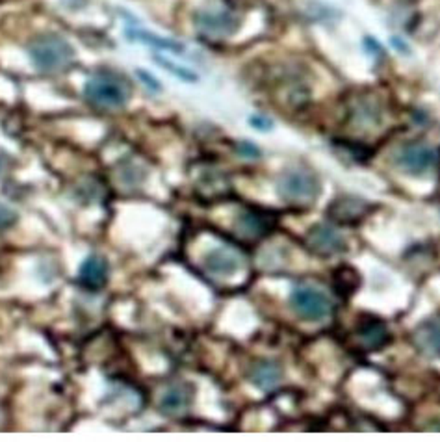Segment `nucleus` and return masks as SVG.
<instances>
[{
	"label": "nucleus",
	"instance_id": "18",
	"mask_svg": "<svg viewBox=\"0 0 440 442\" xmlns=\"http://www.w3.org/2000/svg\"><path fill=\"white\" fill-rule=\"evenodd\" d=\"M156 60H158L160 66L165 67L167 71H171L173 75H176L179 78H182V80H188V82H193V80H195V75L188 71V69H182V67H179V66H173V63H169V61L164 60V58H160V56L156 58Z\"/></svg>",
	"mask_w": 440,
	"mask_h": 442
},
{
	"label": "nucleus",
	"instance_id": "6",
	"mask_svg": "<svg viewBox=\"0 0 440 442\" xmlns=\"http://www.w3.org/2000/svg\"><path fill=\"white\" fill-rule=\"evenodd\" d=\"M294 310L307 321H319L331 312V301L318 288L308 284H297L290 298Z\"/></svg>",
	"mask_w": 440,
	"mask_h": 442
},
{
	"label": "nucleus",
	"instance_id": "22",
	"mask_svg": "<svg viewBox=\"0 0 440 442\" xmlns=\"http://www.w3.org/2000/svg\"><path fill=\"white\" fill-rule=\"evenodd\" d=\"M138 73H139V77H142V80H144V82L147 84V86H151L153 89H160V84L156 82L154 78H151V75H147L145 71H138Z\"/></svg>",
	"mask_w": 440,
	"mask_h": 442
},
{
	"label": "nucleus",
	"instance_id": "1",
	"mask_svg": "<svg viewBox=\"0 0 440 442\" xmlns=\"http://www.w3.org/2000/svg\"><path fill=\"white\" fill-rule=\"evenodd\" d=\"M86 97L97 108L116 110L123 108L130 99V84L127 78L114 73H99L86 84Z\"/></svg>",
	"mask_w": 440,
	"mask_h": 442
},
{
	"label": "nucleus",
	"instance_id": "16",
	"mask_svg": "<svg viewBox=\"0 0 440 442\" xmlns=\"http://www.w3.org/2000/svg\"><path fill=\"white\" fill-rule=\"evenodd\" d=\"M333 282H335V290L340 294L342 298H349L358 288L361 277L351 266H340L333 275Z\"/></svg>",
	"mask_w": 440,
	"mask_h": 442
},
{
	"label": "nucleus",
	"instance_id": "9",
	"mask_svg": "<svg viewBox=\"0 0 440 442\" xmlns=\"http://www.w3.org/2000/svg\"><path fill=\"white\" fill-rule=\"evenodd\" d=\"M355 340L364 351H375V349L385 348L390 340V333L381 320L368 318L363 320L355 329Z\"/></svg>",
	"mask_w": 440,
	"mask_h": 442
},
{
	"label": "nucleus",
	"instance_id": "20",
	"mask_svg": "<svg viewBox=\"0 0 440 442\" xmlns=\"http://www.w3.org/2000/svg\"><path fill=\"white\" fill-rule=\"evenodd\" d=\"M238 153L243 156H253V158H257V156H260V151L255 147V145L251 144H240L238 145Z\"/></svg>",
	"mask_w": 440,
	"mask_h": 442
},
{
	"label": "nucleus",
	"instance_id": "15",
	"mask_svg": "<svg viewBox=\"0 0 440 442\" xmlns=\"http://www.w3.org/2000/svg\"><path fill=\"white\" fill-rule=\"evenodd\" d=\"M193 398V390L190 385H173L162 394L160 411L165 415H181Z\"/></svg>",
	"mask_w": 440,
	"mask_h": 442
},
{
	"label": "nucleus",
	"instance_id": "3",
	"mask_svg": "<svg viewBox=\"0 0 440 442\" xmlns=\"http://www.w3.org/2000/svg\"><path fill=\"white\" fill-rule=\"evenodd\" d=\"M277 192L282 199L292 205H308L318 195L319 181L316 173L307 167H292L279 177Z\"/></svg>",
	"mask_w": 440,
	"mask_h": 442
},
{
	"label": "nucleus",
	"instance_id": "2",
	"mask_svg": "<svg viewBox=\"0 0 440 442\" xmlns=\"http://www.w3.org/2000/svg\"><path fill=\"white\" fill-rule=\"evenodd\" d=\"M28 52L33 66L45 73L63 71L73 61L71 45L56 33H45L33 39L28 47Z\"/></svg>",
	"mask_w": 440,
	"mask_h": 442
},
{
	"label": "nucleus",
	"instance_id": "4",
	"mask_svg": "<svg viewBox=\"0 0 440 442\" xmlns=\"http://www.w3.org/2000/svg\"><path fill=\"white\" fill-rule=\"evenodd\" d=\"M199 32L208 38H225L231 36L242 26V17L236 11L225 6H215V8H204L195 17Z\"/></svg>",
	"mask_w": 440,
	"mask_h": 442
},
{
	"label": "nucleus",
	"instance_id": "17",
	"mask_svg": "<svg viewBox=\"0 0 440 442\" xmlns=\"http://www.w3.org/2000/svg\"><path fill=\"white\" fill-rule=\"evenodd\" d=\"M134 38L142 39V41H145V43L154 45V47H158V49L173 50V52H182V45L181 43H175V41H171V39L156 38V36H153V33L136 32V33H134Z\"/></svg>",
	"mask_w": 440,
	"mask_h": 442
},
{
	"label": "nucleus",
	"instance_id": "7",
	"mask_svg": "<svg viewBox=\"0 0 440 442\" xmlns=\"http://www.w3.org/2000/svg\"><path fill=\"white\" fill-rule=\"evenodd\" d=\"M307 245L312 253L319 257H333L346 249V240L333 227L314 225L307 232Z\"/></svg>",
	"mask_w": 440,
	"mask_h": 442
},
{
	"label": "nucleus",
	"instance_id": "10",
	"mask_svg": "<svg viewBox=\"0 0 440 442\" xmlns=\"http://www.w3.org/2000/svg\"><path fill=\"white\" fill-rule=\"evenodd\" d=\"M275 220L264 211H257V208H249L242 211L236 218V229L242 236L248 238H262L268 232L273 231Z\"/></svg>",
	"mask_w": 440,
	"mask_h": 442
},
{
	"label": "nucleus",
	"instance_id": "12",
	"mask_svg": "<svg viewBox=\"0 0 440 442\" xmlns=\"http://www.w3.org/2000/svg\"><path fill=\"white\" fill-rule=\"evenodd\" d=\"M240 264H242V259L238 257L236 251H232V249L227 247L212 249V251L204 257V268H206L210 273H214V275H234V273L240 270Z\"/></svg>",
	"mask_w": 440,
	"mask_h": 442
},
{
	"label": "nucleus",
	"instance_id": "21",
	"mask_svg": "<svg viewBox=\"0 0 440 442\" xmlns=\"http://www.w3.org/2000/svg\"><path fill=\"white\" fill-rule=\"evenodd\" d=\"M251 125L257 128H262V130H268L271 128V123L266 119V117H251Z\"/></svg>",
	"mask_w": 440,
	"mask_h": 442
},
{
	"label": "nucleus",
	"instance_id": "19",
	"mask_svg": "<svg viewBox=\"0 0 440 442\" xmlns=\"http://www.w3.org/2000/svg\"><path fill=\"white\" fill-rule=\"evenodd\" d=\"M15 214L8 208V206L0 205V231H4L8 227H11L15 223Z\"/></svg>",
	"mask_w": 440,
	"mask_h": 442
},
{
	"label": "nucleus",
	"instance_id": "13",
	"mask_svg": "<svg viewBox=\"0 0 440 442\" xmlns=\"http://www.w3.org/2000/svg\"><path fill=\"white\" fill-rule=\"evenodd\" d=\"M248 376L255 387L264 388V390H273L282 379V366L277 360H257L251 366Z\"/></svg>",
	"mask_w": 440,
	"mask_h": 442
},
{
	"label": "nucleus",
	"instance_id": "8",
	"mask_svg": "<svg viewBox=\"0 0 440 442\" xmlns=\"http://www.w3.org/2000/svg\"><path fill=\"white\" fill-rule=\"evenodd\" d=\"M370 205L353 195H342L329 205V218L340 225H357L366 218Z\"/></svg>",
	"mask_w": 440,
	"mask_h": 442
},
{
	"label": "nucleus",
	"instance_id": "14",
	"mask_svg": "<svg viewBox=\"0 0 440 442\" xmlns=\"http://www.w3.org/2000/svg\"><path fill=\"white\" fill-rule=\"evenodd\" d=\"M106 279H108V262L103 257L91 254L84 260L82 268H80V282L84 287L99 290L105 287Z\"/></svg>",
	"mask_w": 440,
	"mask_h": 442
},
{
	"label": "nucleus",
	"instance_id": "5",
	"mask_svg": "<svg viewBox=\"0 0 440 442\" xmlns=\"http://www.w3.org/2000/svg\"><path fill=\"white\" fill-rule=\"evenodd\" d=\"M396 166L409 175H424L435 166L437 149L427 142H407L396 153Z\"/></svg>",
	"mask_w": 440,
	"mask_h": 442
},
{
	"label": "nucleus",
	"instance_id": "11",
	"mask_svg": "<svg viewBox=\"0 0 440 442\" xmlns=\"http://www.w3.org/2000/svg\"><path fill=\"white\" fill-rule=\"evenodd\" d=\"M413 340L422 353L440 357V316H433L420 323L413 333Z\"/></svg>",
	"mask_w": 440,
	"mask_h": 442
}]
</instances>
